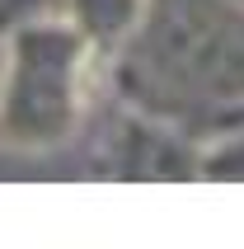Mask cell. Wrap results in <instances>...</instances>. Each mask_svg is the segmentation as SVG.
Returning <instances> with one entry per match:
<instances>
[{
    "mask_svg": "<svg viewBox=\"0 0 244 249\" xmlns=\"http://www.w3.org/2000/svg\"><path fill=\"white\" fill-rule=\"evenodd\" d=\"M197 179H216V183H244V123H230L211 132L202 141V165Z\"/></svg>",
    "mask_w": 244,
    "mask_h": 249,
    "instance_id": "5b68a950",
    "label": "cell"
},
{
    "mask_svg": "<svg viewBox=\"0 0 244 249\" xmlns=\"http://www.w3.org/2000/svg\"><path fill=\"white\" fill-rule=\"evenodd\" d=\"M89 174L113 183H164V179H197L202 165V137H192L188 127L155 118V113L122 104L104 94L89 113Z\"/></svg>",
    "mask_w": 244,
    "mask_h": 249,
    "instance_id": "3957f363",
    "label": "cell"
},
{
    "mask_svg": "<svg viewBox=\"0 0 244 249\" xmlns=\"http://www.w3.org/2000/svg\"><path fill=\"white\" fill-rule=\"evenodd\" d=\"M240 123H244V118H240Z\"/></svg>",
    "mask_w": 244,
    "mask_h": 249,
    "instance_id": "52a82bcc",
    "label": "cell"
},
{
    "mask_svg": "<svg viewBox=\"0 0 244 249\" xmlns=\"http://www.w3.org/2000/svg\"><path fill=\"white\" fill-rule=\"evenodd\" d=\"M108 94V61L56 10H28L0 33V151L52 155L85 137Z\"/></svg>",
    "mask_w": 244,
    "mask_h": 249,
    "instance_id": "7a4b0ae2",
    "label": "cell"
},
{
    "mask_svg": "<svg viewBox=\"0 0 244 249\" xmlns=\"http://www.w3.org/2000/svg\"><path fill=\"white\" fill-rule=\"evenodd\" d=\"M108 94L211 137L244 118V5L146 0V14L108 61Z\"/></svg>",
    "mask_w": 244,
    "mask_h": 249,
    "instance_id": "6da1fadb",
    "label": "cell"
},
{
    "mask_svg": "<svg viewBox=\"0 0 244 249\" xmlns=\"http://www.w3.org/2000/svg\"><path fill=\"white\" fill-rule=\"evenodd\" d=\"M38 10H56L104 61H113L127 47V38L136 33L141 14H146V0H38Z\"/></svg>",
    "mask_w": 244,
    "mask_h": 249,
    "instance_id": "277c9868",
    "label": "cell"
},
{
    "mask_svg": "<svg viewBox=\"0 0 244 249\" xmlns=\"http://www.w3.org/2000/svg\"><path fill=\"white\" fill-rule=\"evenodd\" d=\"M0 5H5V0H0Z\"/></svg>",
    "mask_w": 244,
    "mask_h": 249,
    "instance_id": "8992f818",
    "label": "cell"
}]
</instances>
